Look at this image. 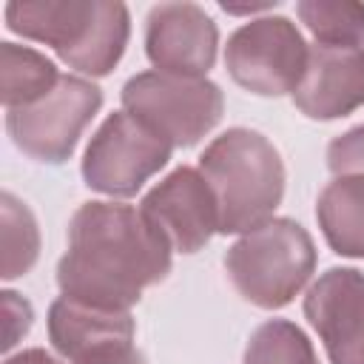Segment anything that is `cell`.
<instances>
[{
    "label": "cell",
    "mask_w": 364,
    "mask_h": 364,
    "mask_svg": "<svg viewBox=\"0 0 364 364\" xmlns=\"http://www.w3.org/2000/svg\"><path fill=\"white\" fill-rule=\"evenodd\" d=\"M293 105L316 122L350 117L364 105V48L361 46H310L307 68Z\"/></svg>",
    "instance_id": "cell-12"
},
{
    "label": "cell",
    "mask_w": 364,
    "mask_h": 364,
    "mask_svg": "<svg viewBox=\"0 0 364 364\" xmlns=\"http://www.w3.org/2000/svg\"><path fill=\"white\" fill-rule=\"evenodd\" d=\"M3 364H60L51 353H46L43 347H28V350H20L14 355H6Z\"/></svg>",
    "instance_id": "cell-22"
},
{
    "label": "cell",
    "mask_w": 364,
    "mask_h": 364,
    "mask_svg": "<svg viewBox=\"0 0 364 364\" xmlns=\"http://www.w3.org/2000/svg\"><path fill=\"white\" fill-rule=\"evenodd\" d=\"M173 250L139 208L122 202H82L68 222V245L57 262L65 299L131 310L142 293L168 279Z\"/></svg>",
    "instance_id": "cell-1"
},
{
    "label": "cell",
    "mask_w": 364,
    "mask_h": 364,
    "mask_svg": "<svg viewBox=\"0 0 364 364\" xmlns=\"http://www.w3.org/2000/svg\"><path fill=\"white\" fill-rule=\"evenodd\" d=\"M60 71L54 60L43 51L17 46L11 40L0 43V100L6 111L26 108L40 102L60 82Z\"/></svg>",
    "instance_id": "cell-15"
},
{
    "label": "cell",
    "mask_w": 364,
    "mask_h": 364,
    "mask_svg": "<svg viewBox=\"0 0 364 364\" xmlns=\"http://www.w3.org/2000/svg\"><path fill=\"white\" fill-rule=\"evenodd\" d=\"M310 46L284 14H262L242 23L225 43L230 80L256 97L293 94L304 77Z\"/></svg>",
    "instance_id": "cell-7"
},
{
    "label": "cell",
    "mask_w": 364,
    "mask_h": 364,
    "mask_svg": "<svg viewBox=\"0 0 364 364\" xmlns=\"http://www.w3.org/2000/svg\"><path fill=\"white\" fill-rule=\"evenodd\" d=\"M301 310L330 364H364V273L358 267H327L307 287Z\"/></svg>",
    "instance_id": "cell-10"
},
{
    "label": "cell",
    "mask_w": 364,
    "mask_h": 364,
    "mask_svg": "<svg viewBox=\"0 0 364 364\" xmlns=\"http://www.w3.org/2000/svg\"><path fill=\"white\" fill-rule=\"evenodd\" d=\"M142 216L162 233L173 253H199L219 233V205L199 168L179 165L139 202Z\"/></svg>",
    "instance_id": "cell-9"
},
{
    "label": "cell",
    "mask_w": 364,
    "mask_h": 364,
    "mask_svg": "<svg viewBox=\"0 0 364 364\" xmlns=\"http://www.w3.org/2000/svg\"><path fill=\"white\" fill-rule=\"evenodd\" d=\"M324 156L333 176H364V122L333 136Z\"/></svg>",
    "instance_id": "cell-19"
},
{
    "label": "cell",
    "mask_w": 364,
    "mask_h": 364,
    "mask_svg": "<svg viewBox=\"0 0 364 364\" xmlns=\"http://www.w3.org/2000/svg\"><path fill=\"white\" fill-rule=\"evenodd\" d=\"M296 14L321 46L364 43V3L358 0H299Z\"/></svg>",
    "instance_id": "cell-18"
},
{
    "label": "cell",
    "mask_w": 364,
    "mask_h": 364,
    "mask_svg": "<svg viewBox=\"0 0 364 364\" xmlns=\"http://www.w3.org/2000/svg\"><path fill=\"white\" fill-rule=\"evenodd\" d=\"M71 364H148L145 355L131 344H111V347H100Z\"/></svg>",
    "instance_id": "cell-21"
},
{
    "label": "cell",
    "mask_w": 364,
    "mask_h": 364,
    "mask_svg": "<svg viewBox=\"0 0 364 364\" xmlns=\"http://www.w3.org/2000/svg\"><path fill=\"white\" fill-rule=\"evenodd\" d=\"M171 154L173 145L136 117L128 111H111L91 134L80 173L85 188L111 199H128L168 165Z\"/></svg>",
    "instance_id": "cell-8"
},
{
    "label": "cell",
    "mask_w": 364,
    "mask_h": 364,
    "mask_svg": "<svg viewBox=\"0 0 364 364\" xmlns=\"http://www.w3.org/2000/svg\"><path fill=\"white\" fill-rule=\"evenodd\" d=\"M219 51V26L196 3H156L145 17V57L156 71L208 77Z\"/></svg>",
    "instance_id": "cell-11"
},
{
    "label": "cell",
    "mask_w": 364,
    "mask_h": 364,
    "mask_svg": "<svg viewBox=\"0 0 364 364\" xmlns=\"http://www.w3.org/2000/svg\"><path fill=\"white\" fill-rule=\"evenodd\" d=\"M318 250L304 225L273 216L242 233L225 253V273L233 290L259 310L287 307L310 282Z\"/></svg>",
    "instance_id": "cell-4"
},
{
    "label": "cell",
    "mask_w": 364,
    "mask_h": 364,
    "mask_svg": "<svg viewBox=\"0 0 364 364\" xmlns=\"http://www.w3.org/2000/svg\"><path fill=\"white\" fill-rule=\"evenodd\" d=\"M0 233H3V282L26 276L40 259V228L31 208L11 191L0 193Z\"/></svg>",
    "instance_id": "cell-16"
},
{
    "label": "cell",
    "mask_w": 364,
    "mask_h": 364,
    "mask_svg": "<svg viewBox=\"0 0 364 364\" xmlns=\"http://www.w3.org/2000/svg\"><path fill=\"white\" fill-rule=\"evenodd\" d=\"M316 222L333 253L364 259V176H333L318 191Z\"/></svg>",
    "instance_id": "cell-14"
},
{
    "label": "cell",
    "mask_w": 364,
    "mask_h": 364,
    "mask_svg": "<svg viewBox=\"0 0 364 364\" xmlns=\"http://www.w3.org/2000/svg\"><path fill=\"white\" fill-rule=\"evenodd\" d=\"M119 102L122 111L136 117L173 148H193L225 114V94L213 80L165 74L156 68L128 77Z\"/></svg>",
    "instance_id": "cell-5"
},
{
    "label": "cell",
    "mask_w": 364,
    "mask_h": 364,
    "mask_svg": "<svg viewBox=\"0 0 364 364\" xmlns=\"http://www.w3.org/2000/svg\"><path fill=\"white\" fill-rule=\"evenodd\" d=\"M242 364H318V355L296 321L267 318L250 333Z\"/></svg>",
    "instance_id": "cell-17"
},
{
    "label": "cell",
    "mask_w": 364,
    "mask_h": 364,
    "mask_svg": "<svg viewBox=\"0 0 364 364\" xmlns=\"http://www.w3.org/2000/svg\"><path fill=\"white\" fill-rule=\"evenodd\" d=\"M102 88L88 77L63 74L40 102L6 111V134L34 162L63 165L74 156L82 131L102 108Z\"/></svg>",
    "instance_id": "cell-6"
},
{
    "label": "cell",
    "mask_w": 364,
    "mask_h": 364,
    "mask_svg": "<svg viewBox=\"0 0 364 364\" xmlns=\"http://www.w3.org/2000/svg\"><path fill=\"white\" fill-rule=\"evenodd\" d=\"M199 171L219 205V233H247L284 199V162L279 148L253 128H228L199 154Z\"/></svg>",
    "instance_id": "cell-3"
},
{
    "label": "cell",
    "mask_w": 364,
    "mask_h": 364,
    "mask_svg": "<svg viewBox=\"0 0 364 364\" xmlns=\"http://www.w3.org/2000/svg\"><path fill=\"white\" fill-rule=\"evenodd\" d=\"M48 341L57 355L77 361L100 347L131 344L136 336V321L131 310H100L65 296L54 299L48 307Z\"/></svg>",
    "instance_id": "cell-13"
},
{
    "label": "cell",
    "mask_w": 364,
    "mask_h": 364,
    "mask_svg": "<svg viewBox=\"0 0 364 364\" xmlns=\"http://www.w3.org/2000/svg\"><path fill=\"white\" fill-rule=\"evenodd\" d=\"M0 301H3V350L11 353V347L23 336H28V330L34 324V307L28 299H23L14 290H3Z\"/></svg>",
    "instance_id": "cell-20"
},
{
    "label": "cell",
    "mask_w": 364,
    "mask_h": 364,
    "mask_svg": "<svg viewBox=\"0 0 364 364\" xmlns=\"http://www.w3.org/2000/svg\"><path fill=\"white\" fill-rule=\"evenodd\" d=\"M276 3H259V6H230V3H222V11L228 14H256V11H273Z\"/></svg>",
    "instance_id": "cell-23"
},
{
    "label": "cell",
    "mask_w": 364,
    "mask_h": 364,
    "mask_svg": "<svg viewBox=\"0 0 364 364\" xmlns=\"http://www.w3.org/2000/svg\"><path fill=\"white\" fill-rule=\"evenodd\" d=\"M6 28L48 46L85 77H108L128 48L131 11L117 0H11Z\"/></svg>",
    "instance_id": "cell-2"
}]
</instances>
